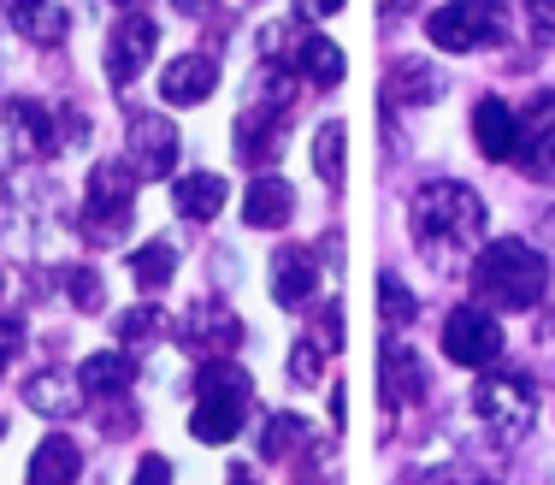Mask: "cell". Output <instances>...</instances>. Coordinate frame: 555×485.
<instances>
[{"label": "cell", "mask_w": 555, "mask_h": 485, "mask_svg": "<svg viewBox=\"0 0 555 485\" xmlns=\"http://www.w3.org/2000/svg\"><path fill=\"white\" fill-rule=\"evenodd\" d=\"M65 284H72V303L77 308H89V314L101 308V279L89 267H72V272H65Z\"/></svg>", "instance_id": "cell-30"}, {"label": "cell", "mask_w": 555, "mask_h": 485, "mask_svg": "<svg viewBox=\"0 0 555 485\" xmlns=\"http://www.w3.org/2000/svg\"><path fill=\"white\" fill-rule=\"evenodd\" d=\"M219 89V65L214 54H178L160 72V95L171 101V107H195V101H207Z\"/></svg>", "instance_id": "cell-15"}, {"label": "cell", "mask_w": 555, "mask_h": 485, "mask_svg": "<svg viewBox=\"0 0 555 485\" xmlns=\"http://www.w3.org/2000/svg\"><path fill=\"white\" fill-rule=\"evenodd\" d=\"M77 385H83V397H125V385H130L125 349H101V356H89L83 373H77Z\"/></svg>", "instance_id": "cell-24"}, {"label": "cell", "mask_w": 555, "mask_h": 485, "mask_svg": "<svg viewBox=\"0 0 555 485\" xmlns=\"http://www.w3.org/2000/svg\"><path fill=\"white\" fill-rule=\"evenodd\" d=\"M24 403H30L36 414H48V421H72V414L83 409V385H77L72 373H60V367H36V373L24 379Z\"/></svg>", "instance_id": "cell-16"}, {"label": "cell", "mask_w": 555, "mask_h": 485, "mask_svg": "<svg viewBox=\"0 0 555 485\" xmlns=\"http://www.w3.org/2000/svg\"><path fill=\"white\" fill-rule=\"evenodd\" d=\"M130 485H171V462H166V456H142Z\"/></svg>", "instance_id": "cell-31"}, {"label": "cell", "mask_w": 555, "mask_h": 485, "mask_svg": "<svg viewBox=\"0 0 555 485\" xmlns=\"http://www.w3.org/2000/svg\"><path fill=\"white\" fill-rule=\"evenodd\" d=\"M320 356H325V344L308 332L296 344V356H289V379H296V385H320Z\"/></svg>", "instance_id": "cell-29"}, {"label": "cell", "mask_w": 555, "mask_h": 485, "mask_svg": "<svg viewBox=\"0 0 555 485\" xmlns=\"http://www.w3.org/2000/svg\"><path fill=\"white\" fill-rule=\"evenodd\" d=\"M77 444L65 438V432H48L42 444H36V456H30V485H72L77 480Z\"/></svg>", "instance_id": "cell-22"}, {"label": "cell", "mask_w": 555, "mask_h": 485, "mask_svg": "<svg viewBox=\"0 0 555 485\" xmlns=\"http://www.w3.org/2000/svg\"><path fill=\"white\" fill-rule=\"evenodd\" d=\"M54 149H60V125L42 101H30V95L0 101V161L24 166V161H42Z\"/></svg>", "instance_id": "cell-7"}, {"label": "cell", "mask_w": 555, "mask_h": 485, "mask_svg": "<svg viewBox=\"0 0 555 485\" xmlns=\"http://www.w3.org/2000/svg\"><path fill=\"white\" fill-rule=\"evenodd\" d=\"M514 130H520V119H514L508 101L485 95L479 107H473V137H479V149L491 154V161H514Z\"/></svg>", "instance_id": "cell-20"}, {"label": "cell", "mask_w": 555, "mask_h": 485, "mask_svg": "<svg viewBox=\"0 0 555 485\" xmlns=\"http://www.w3.org/2000/svg\"><path fill=\"white\" fill-rule=\"evenodd\" d=\"M443 89H449V77H443L431 60H420V54H414V60H402V65L390 72L385 95L396 101V107H431V101H438Z\"/></svg>", "instance_id": "cell-18"}, {"label": "cell", "mask_w": 555, "mask_h": 485, "mask_svg": "<svg viewBox=\"0 0 555 485\" xmlns=\"http://www.w3.org/2000/svg\"><path fill=\"white\" fill-rule=\"evenodd\" d=\"M473 414H479L496 438H526L532 421H538L532 379H520V373H485L479 385H473Z\"/></svg>", "instance_id": "cell-6"}, {"label": "cell", "mask_w": 555, "mask_h": 485, "mask_svg": "<svg viewBox=\"0 0 555 485\" xmlns=\"http://www.w3.org/2000/svg\"><path fill=\"white\" fill-rule=\"evenodd\" d=\"M443 356L455 367H491L502 356V326L491 308H449L443 320Z\"/></svg>", "instance_id": "cell-11"}, {"label": "cell", "mask_w": 555, "mask_h": 485, "mask_svg": "<svg viewBox=\"0 0 555 485\" xmlns=\"http://www.w3.org/2000/svg\"><path fill=\"white\" fill-rule=\"evenodd\" d=\"M154 332H166V314L160 308H130V314H118V344L125 349H137V344H154Z\"/></svg>", "instance_id": "cell-28"}, {"label": "cell", "mask_w": 555, "mask_h": 485, "mask_svg": "<svg viewBox=\"0 0 555 485\" xmlns=\"http://www.w3.org/2000/svg\"><path fill=\"white\" fill-rule=\"evenodd\" d=\"M313 12H325V18H332V12H343V0H320Z\"/></svg>", "instance_id": "cell-35"}, {"label": "cell", "mask_w": 555, "mask_h": 485, "mask_svg": "<svg viewBox=\"0 0 555 485\" xmlns=\"http://www.w3.org/2000/svg\"><path fill=\"white\" fill-rule=\"evenodd\" d=\"M320 291V255L308 243H278L272 255V303L284 314L308 308V296Z\"/></svg>", "instance_id": "cell-13"}, {"label": "cell", "mask_w": 555, "mask_h": 485, "mask_svg": "<svg viewBox=\"0 0 555 485\" xmlns=\"http://www.w3.org/2000/svg\"><path fill=\"white\" fill-rule=\"evenodd\" d=\"M289 214H296V190H289L284 178L260 173L255 183H248V195H243V226L278 231V226H289Z\"/></svg>", "instance_id": "cell-17"}, {"label": "cell", "mask_w": 555, "mask_h": 485, "mask_svg": "<svg viewBox=\"0 0 555 485\" xmlns=\"http://www.w3.org/2000/svg\"><path fill=\"white\" fill-rule=\"evenodd\" d=\"M231 485H255V474H248V468H236V474H231Z\"/></svg>", "instance_id": "cell-36"}, {"label": "cell", "mask_w": 555, "mask_h": 485, "mask_svg": "<svg viewBox=\"0 0 555 485\" xmlns=\"http://www.w3.org/2000/svg\"><path fill=\"white\" fill-rule=\"evenodd\" d=\"M18 344H24V326L18 320H0V373H7V361L18 356Z\"/></svg>", "instance_id": "cell-32"}, {"label": "cell", "mask_w": 555, "mask_h": 485, "mask_svg": "<svg viewBox=\"0 0 555 485\" xmlns=\"http://www.w3.org/2000/svg\"><path fill=\"white\" fill-rule=\"evenodd\" d=\"M408 7H414V0H385V12H408Z\"/></svg>", "instance_id": "cell-37"}, {"label": "cell", "mask_w": 555, "mask_h": 485, "mask_svg": "<svg viewBox=\"0 0 555 485\" xmlns=\"http://www.w3.org/2000/svg\"><path fill=\"white\" fill-rule=\"evenodd\" d=\"M378 379H385V403H420L431 385L426 361H420L414 344H402V337H390L385 356H378Z\"/></svg>", "instance_id": "cell-14"}, {"label": "cell", "mask_w": 555, "mask_h": 485, "mask_svg": "<svg viewBox=\"0 0 555 485\" xmlns=\"http://www.w3.org/2000/svg\"><path fill=\"white\" fill-rule=\"evenodd\" d=\"M130 219H137V173L125 161H101L89 173V190H83V231L89 243H125Z\"/></svg>", "instance_id": "cell-4"}, {"label": "cell", "mask_w": 555, "mask_h": 485, "mask_svg": "<svg viewBox=\"0 0 555 485\" xmlns=\"http://www.w3.org/2000/svg\"><path fill=\"white\" fill-rule=\"evenodd\" d=\"M301 444H308V421H296V414H272L267 421V438H260V450L272 456V462H284V456H296Z\"/></svg>", "instance_id": "cell-26"}, {"label": "cell", "mask_w": 555, "mask_h": 485, "mask_svg": "<svg viewBox=\"0 0 555 485\" xmlns=\"http://www.w3.org/2000/svg\"><path fill=\"white\" fill-rule=\"evenodd\" d=\"M532 24H538V36H555V0H532Z\"/></svg>", "instance_id": "cell-33"}, {"label": "cell", "mask_w": 555, "mask_h": 485, "mask_svg": "<svg viewBox=\"0 0 555 485\" xmlns=\"http://www.w3.org/2000/svg\"><path fill=\"white\" fill-rule=\"evenodd\" d=\"M378 314H385V326H408L420 314V296L408 291L396 272H385V279H378Z\"/></svg>", "instance_id": "cell-27"}, {"label": "cell", "mask_w": 555, "mask_h": 485, "mask_svg": "<svg viewBox=\"0 0 555 485\" xmlns=\"http://www.w3.org/2000/svg\"><path fill=\"white\" fill-rule=\"evenodd\" d=\"M248 403H255V379L231 361H202L195 373V414L190 432L202 444H231L248 421Z\"/></svg>", "instance_id": "cell-3"}, {"label": "cell", "mask_w": 555, "mask_h": 485, "mask_svg": "<svg viewBox=\"0 0 555 485\" xmlns=\"http://www.w3.org/2000/svg\"><path fill=\"white\" fill-rule=\"evenodd\" d=\"M426 36L443 54H479V48L508 42V12L496 0H443L426 18Z\"/></svg>", "instance_id": "cell-5"}, {"label": "cell", "mask_w": 555, "mask_h": 485, "mask_svg": "<svg viewBox=\"0 0 555 485\" xmlns=\"http://www.w3.org/2000/svg\"><path fill=\"white\" fill-rule=\"evenodd\" d=\"M0 284H7V279H0Z\"/></svg>", "instance_id": "cell-40"}, {"label": "cell", "mask_w": 555, "mask_h": 485, "mask_svg": "<svg viewBox=\"0 0 555 485\" xmlns=\"http://www.w3.org/2000/svg\"><path fill=\"white\" fill-rule=\"evenodd\" d=\"M178 344L202 361H231V349L243 344V320L231 314V303L202 296V303H190V314L178 320Z\"/></svg>", "instance_id": "cell-9"}, {"label": "cell", "mask_w": 555, "mask_h": 485, "mask_svg": "<svg viewBox=\"0 0 555 485\" xmlns=\"http://www.w3.org/2000/svg\"><path fill=\"white\" fill-rule=\"evenodd\" d=\"M343 142H349L343 119H325L320 130H313V173L332 183V190H343Z\"/></svg>", "instance_id": "cell-25"}, {"label": "cell", "mask_w": 555, "mask_h": 485, "mask_svg": "<svg viewBox=\"0 0 555 485\" xmlns=\"http://www.w3.org/2000/svg\"><path fill=\"white\" fill-rule=\"evenodd\" d=\"M113 7H137V0H113Z\"/></svg>", "instance_id": "cell-38"}, {"label": "cell", "mask_w": 555, "mask_h": 485, "mask_svg": "<svg viewBox=\"0 0 555 485\" xmlns=\"http://www.w3.org/2000/svg\"><path fill=\"white\" fill-rule=\"evenodd\" d=\"M171 7H178V12H190V18H214V7H219V0H171Z\"/></svg>", "instance_id": "cell-34"}, {"label": "cell", "mask_w": 555, "mask_h": 485, "mask_svg": "<svg viewBox=\"0 0 555 485\" xmlns=\"http://www.w3.org/2000/svg\"><path fill=\"white\" fill-rule=\"evenodd\" d=\"M485 202L473 183H455V178H431L420 183L414 207H408V226H414V243L431 255V267H461L473 248L485 243Z\"/></svg>", "instance_id": "cell-1"}, {"label": "cell", "mask_w": 555, "mask_h": 485, "mask_svg": "<svg viewBox=\"0 0 555 485\" xmlns=\"http://www.w3.org/2000/svg\"><path fill=\"white\" fill-rule=\"evenodd\" d=\"M171 272H178V243H166V238L137 243V255H130V284L137 291H166Z\"/></svg>", "instance_id": "cell-23"}, {"label": "cell", "mask_w": 555, "mask_h": 485, "mask_svg": "<svg viewBox=\"0 0 555 485\" xmlns=\"http://www.w3.org/2000/svg\"><path fill=\"white\" fill-rule=\"evenodd\" d=\"M0 432H7V426H0Z\"/></svg>", "instance_id": "cell-39"}, {"label": "cell", "mask_w": 555, "mask_h": 485, "mask_svg": "<svg viewBox=\"0 0 555 485\" xmlns=\"http://www.w3.org/2000/svg\"><path fill=\"white\" fill-rule=\"evenodd\" d=\"M224 195H231V183L219 173H190V178L171 183V207H178L183 219H214L224 207Z\"/></svg>", "instance_id": "cell-21"}, {"label": "cell", "mask_w": 555, "mask_h": 485, "mask_svg": "<svg viewBox=\"0 0 555 485\" xmlns=\"http://www.w3.org/2000/svg\"><path fill=\"white\" fill-rule=\"evenodd\" d=\"M125 166L137 178H171L178 173V125H171L166 113H130Z\"/></svg>", "instance_id": "cell-10"}, {"label": "cell", "mask_w": 555, "mask_h": 485, "mask_svg": "<svg viewBox=\"0 0 555 485\" xmlns=\"http://www.w3.org/2000/svg\"><path fill=\"white\" fill-rule=\"evenodd\" d=\"M289 60H296V72L308 77L313 89H337L343 84V48L332 42V36H320V30H301Z\"/></svg>", "instance_id": "cell-19"}, {"label": "cell", "mask_w": 555, "mask_h": 485, "mask_svg": "<svg viewBox=\"0 0 555 485\" xmlns=\"http://www.w3.org/2000/svg\"><path fill=\"white\" fill-rule=\"evenodd\" d=\"M514 119H520V130H514V166L538 183H555V89H538Z\"/></svg>", "instance_id": "cell-8"}, {"label": "cell", "mask_w": 555, "mask_h": 485, "mask_svg": "<svg viewBox=\"0 0 555 485\" xmlns=\"http://www.w3.org/2000/svg\"><path fill=\"white\" fill-rule=\"evenodd\" d=\"M473 291H479L491 308L526 314V308L544 303V291H550V260L538 255L532 243H514V238L485 243L479 260H473Z\"/></svg>", "instance_id": "cell-2"}, {"label": "cell", "mask_w": 555, "mask_h": 485, "mask_svg": "<svg viewBox=\"0 0 555 485\" xmlns=\"http://www.w3.org/2000/svg\"><path fill=\"white\" fill-rule=\"evenodd\" d=\"M154 48H160V24L149 12H125L107 36V84L113 89H130L142 72H149Z\"/></svg>", "instance_id": "cell-12"}]
</instances>
